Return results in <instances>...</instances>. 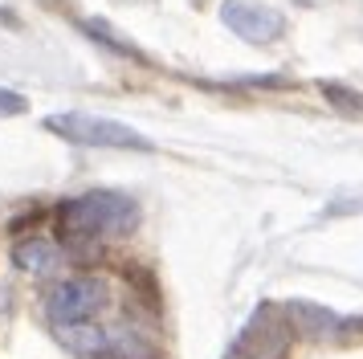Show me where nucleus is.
Listing matches in <instances>:
<instances>
[{"mask_svg": "<svg viewBox=\"0 0 363 359\" xmlns=\"http://www.w3.org/2000/svg\"><path fill=\"white\" fill-rule=\"evenodd\" d=\"M57 221H62V233L66 237H115V233H131L139 225V204H135L127 192H111V188H99V192H82L66 200L57 209Z\"/></svg>", "mask_w": 363, "mask_h": 359, "instance_id": "1", "label": "nucleus"}, {"mask_svg": "<svg viewBox=\"0 0 363 359\" xmlns=\"http://www.w3.org/2000/svg\"><path fill=\"white\" fill-rule=\"evenodd\" d=\"M45 127L62 135L78 147H118V151H151V139H143L135 127L115 123V118H99V114H50Z\"/></svg>", "mask_w": 363, "mask_h": 359, "instance_id": "2", "label": "nucleus"}, {"mask_svg": "<svg viewBox=\"0 0 363 359\" xmlns=\"http://www.w3.org/2000/svg\"><path fill=\"white\" fill-rule=\"evenodd\" d=\"M111 306V286L102 277H69L57 282L45 298V314L53 326H74V323H94L102 310Z\"/></svg>", "mask_w": 363, "mask_h": 359, "instance_id": "3", "label": "nucleus"}, {"mask_svg": "<svg viewBox=\"0 0 363 359\" xmlns=\"http://www.w3.org/2000/svg\"><path fill=\"white\" fill-rule=\"evenodd\" d=\"M220 21L249 45H274L286 33V16L278 9L262 4V0H225L220 4Z\"/></svg>", "mask_w": 363, "mask_h": 359, "instance_id": "4", "label": "nucleus"}, {"mask_svg": "<svg viewBox=\"0 0 363 359\" xmlns=\"http://www.w3.org/2000/svg\"><path fill=\"white\" fill-rule=\"evenodd\" d=\"M57 261H62V249L53 241H45V237H29V241L17 245V265L29 270V274H53Z\"/></svg>", "mask_w": 363, "mask_h": 359, "instance_id": "5", "label": "nucleus"}, {"mask_svg": "<svg viewBox=\"0 0 363 359\" xmlns=\"http://www.w3.org/2000/svg\"><path fill=\"white\" fill-rule=\"evenodd\" d=\"M327 98L335 102V106H343V111L363 114V98H355V90H343V86H327Z\"/></svg>", "mask_w": 363, "mask_h": 359, "instance_id": "6", "label": "nucleus"}, {"mask_svg": "<svg viewBox=\"0 0 363 359\" xmlns=\"http://www.w3.org/2000/svg\"><path fill=\"white\" fill-rule=\"evenodd\" d=\"M17 111H25V102L13 98V90H0V114H17Z\"/></svg>", "mask_w": 363, "mask_h": 359, "instance_id": "7", "label": "nucleus"}, {"mask_svg": "<svg viewBox=\"0 0 363 359\" xmlns=\"http://www.w3.org/2000/svg\"><path fill=\"white\" fill-rule=\"evenodd\" d=\"M86 33H94V37H106V33H102V21H86ZM111 45H115L118 53H135L131 45H118V41H111Z\"/></svg>", "mask_w": 363, "mask_h": 359, "instance_id": "8", "label": "nucleus"}, {"mask_svg": "<svg viewBox=\"0 0 363 359\" xmlns=\"http://www.w3.org/2000/svg\"><path fill=\"white\" fill-rule=\"evenodd\" d=\"M302 4H314V0H302Z\"/></svg>", "mask_w": 363, "mask_h": 359, "instance_id": "9", "label": "nucleus"}]
</instances>
